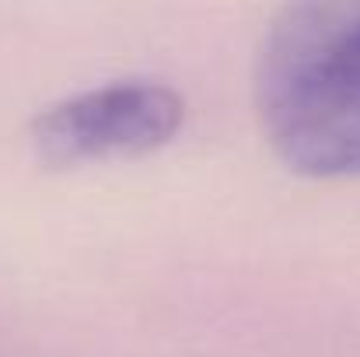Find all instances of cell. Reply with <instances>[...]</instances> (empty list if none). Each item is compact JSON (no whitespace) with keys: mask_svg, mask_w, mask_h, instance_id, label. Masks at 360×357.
I'll return each mask as SVG.
<instances>
[{"mask_svg":"<svg viewBox=\"0 0 360 357\" xmlns=\"http://www.w3.org/2000/svg\"><path fill=\"white\" fill-rule=\"evenodd\" d=\"M186 116L179 92L158 81H116L70 95L32 123V147L53 168L136 158L165 147Z\"/></svg>","mask_w":360,"mask_h":357,"instance_id":"obj_2","label":"cell"},{"mask_svg":"<svg viewBox=\"0 0 360 357\" xmlns=\"http://www.w3.org/2000/svg\"><path fill=\"white\" fill-rule=\"evenodd\" d=\"M255 99L294 172L360 179V0H294L269 28Z\"/></svg>","mask_w":360,"mask_h":357,"instance_id":"obj_1","label":"cell"}]
</instances>
